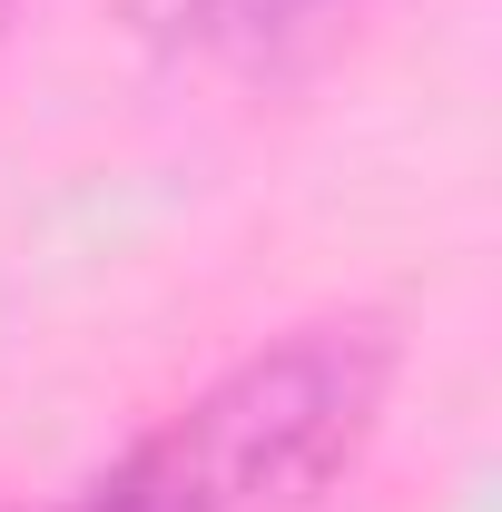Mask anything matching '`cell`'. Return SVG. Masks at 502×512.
<instances>
[{
	"label": "cell",
	"instance_id": "obj_1",
	"mask_svg": "<svg viewBox=\"0 0 502 512\" xmlns=\"http://www.w3.org/2000/svg\"><path fill=\"white\" fill-rule=\"evenodd\" d=\"M394 325L315 316L237 355L50 512H315L375 444Z\"/></svg>",
	"mask_w": 502,
	"mask_h": 512
},
{
	"label": "cell",
	"instance_id": "obj_2",
	"mask_svg": "<svg viewBox=\"0 0 502 512\" xmlns=\"http://www.w3.org/2000/svg\"><path fill=\"white\" fill-rule=\"evenodd\" d=\"M335 0H188L178 10V30H188L197 50H237V60H266L276 40H296L306 20H325Z\"/></svg>",
	"mask_w": 502,
	"mask_h": 512
},
{
	"label": "cell",
	"instance_id": "obj_3",
	"mask_svg": "<svg viewBox=\"0 0 502 512\" xmlns=\"http://www.w3.org/2000/svg\"><path fill=\"white\" fill-rule=\"evenodd\" d=\"M0 20H10V0H0Z\"/></svg>",
	"mask_w": 502,
	"mask_h": 512
}]
</instances>
